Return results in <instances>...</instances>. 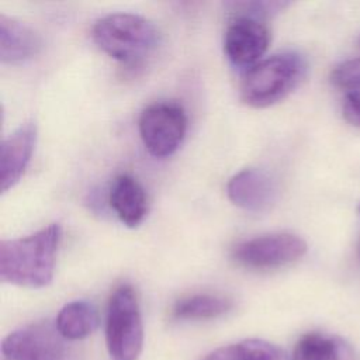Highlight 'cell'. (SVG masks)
I'll use <instances>...</instances> for the list:
<instances>
[{
  "mask_svg": "<svg viewBox=\"0 0 360 360\" xmlns=\"http://www.w3.org/2000/svg\"><path fill=\"white\" fill-rule=\"evenodd\" d=\"M62 226L51 224L31 235L0 242V280L27 288L46 287L52 278Z\"/></svg>",
  "mask_w": 360,
  "mask_h": 360,
  "instance_id": "cell-1",
  "label": "cell"
},
{
  "mask_svg": "<svg viewBox=\"0 0 360 360\" xmlns=\"http://www.w3.org/2000/svg\"><path fill=\"white\" fill-rule=\"evenodd\" d=\"M307 70V59L295 51L271 55L246 72L240 97L250 107H270L292 93L305 79Z\"/></svg>",
  "mask_w": 360,
  "mask_h": 360,
  "instance_id": "cell-2",
  "label": "cell"
},
{
  "mask_svg": "<svg viewBox=\"0 0 360 360\" xmlns=\"http://www.w3.org/2000/svg\"><path fill=\"white\" fill-rule=\"evenodd\" d=\"M94 44L124 65H136L149 56L160 42L158 27L134 13H112L96 21L91 30Z\"/></svg>",
  "mask_w": 360,
  "mask_h": 360,
  "instance_id": "cell-3",
  "label": "cell"
},
{
  "mask_svg": "<svg viewBox=\"0 0 360 360\" xmlns=\"http://www.w3.org/2000/svg\"><path fill=\"white\" fill-rule=\"evenodd\" d=\"M105 343L112 360H136L142 352V315L136 292L129 284H121L110 297Z\"/></svg>",
  "mask_w": 360,
  "mask_h": 360,
  "instance_id": "cell-4",
  "label": "cell"
},
{
  "mask_svg": "<svg viewBox=\"0 0 360 360\" xmlns=\"http://www.w3.org/2000/svg\"><path fill=\"white\" fill-rule=\"evenodd\" d=\"M307 253V242L298 235L277 232L255 236L236 243L231 257L242 267L273 270L301 259Z\"/></svg>",
  "mask_w": 360,
  "mask_h": 360,
  "instance_id": "cell-5",
  "label": "cell"
},
{
  "mask_svg": "<svg viewBox=\"0 0 360 360\" xmlns=\"http://www.w3.org/2000/svg\"><path fill=\"white\" fill-rule=\"evenodd\" d=\"M138 128L148 152L155 158H167L184 139L187 117L179 103H153L141 112Z\"/></svg>",
  "mask_w": 360,
  "mask_h": 360,
  "instance_id": "cell-6",
  "label": "cell"
},
{
  "mask_svg": "<svg viewBox=\"0 0 360 360\" xmlns=\"http://www.w3.org/2000/svg\"><path fill=\"white\" fill-rule=\"evenodd\" d=\"M270 44L267 25L257 17L238 14L224 35V52L236 66H255L262 60Z\"/></svg>",
  "mask_w": 360,
  "mask_h": 360,
  "instance_id": "cell-7",
  "label": "cell"
},
{
  "mask_svg": "<svg viewBox=\"0 0 360 360\" xmlns=\"http://www.w3.org/2000/svg\"><path fill=\"white\" fill-rule=\"evenodd\" d=\"M228 198L249 212H266L277 201L278 184L264 169L249 167L232 176L226 184Z\"/></svg>",
  "mask_w": 360,
  "mask_h": 360,
  "instance_id": "cell-8",
  "label": "cell"
},
{
  "mask_svg": "<svg viewBox=\"0 0 360 360\" xmlns=\"http://www.w3.org/2000/svg\"><path fill=\"white\" fill-rule=\"evenodd\" d=\"M37 143V125L34 121L21 124L3 139L0 146V184L1 193L13 188L22 177Z\"/></svg>",
  "mask_w": 360,
  "mask_h": 360,
  "instance_id": "cell-9",
  "label": "cell"
},
{
  "mask_svg": "<svg viewBox=\"0 0 360 360\" xmlns=\"http://www.w3.org/2000/svg\"><path fill=\"white\" fill-rule=\"evenodd\" d=\"M56 332V328L46 323L21 328L3 339L1 352L21 354L31 360H58L62 346Z\"/></svg>",
  "mask_w": 360,
  "mask_h": 360,
  "instance_id": "cell-10",
  "label": "cell"
},
{
  "mask_svg": "<svg viewBox=\"0 0 360 360\" xmlns=\"http://www.w3.org/2000/svg\"><path fill=\"white\" fill-rule=\"evenodd\" d=\"M42 49L41 35L28 24L0 14V60L8 65L24 63Z\"/></svg>",
  "mask_w": 360,
  "mask_h": 360,
  "instance_id": "cell-11",
  "label": "cell"
},
{
  "mask_svg": "<svg viewBox=\"0 0 360 360\" xmlns=\"http://www.w3.org/2000/svg\"><path fill=\"white\" fill-rule=\"evenodd\" d=\"M108 202L120 221L129 228L138 226L148 212L146 193L142 184L131 174H120L114 180Z\"/></svg>",
  "mask_w": 360,
  "mask_h": 360,
  "instance_id": "cell-12",
  "label": "cell"
},
{
  "mask_svg": "<svg viewBox=\"0 0 360 360\" xmlns=\"http://www.w3.org/2000/svg\"><path fill=\"white\" fill-rule=\"evenodd\" d=\"M291 360H354V353L340 338L309 332L295 343Z\"/></svg>",
  "mask_w": 360,
  "mask_h": 360,
  "instance_id": "cell-13",
  "label": "cell"
},
{
  "mask_svg": "<svg viewBox=\"0 0 360 360\" xmlns=\"http://www.w3.org/2000/svg\"><path fill=\"white\" fill-rule=\"evenodd\" d=\"M97 326L96 308L83 300L68 302L56 316L58 333L69 340H79L89 336Z\"/></svg>",
  "mask_w": 360,
  "mask_h": 360,
  "instance_id": "cell-14",
  "label": "cell"
},
{
  "mask_svg": "<svg viewBox=\"0 0 360 360\" xmlns=\"http://www.w3.org/2000/svg\"><path fill=\"white\" fill-rule=\"evenodd\" d=\"M232 308V301L215 294H194L179 300L172 308L176 319H212L226 314Z\"/></svg>",
  "mask_w": 360,
  "mask_h": 360,
  "instance_id": "cell-15",
  "label": "cell"
},
{
  "mask_svg": "<svg viewBox=\"0 0 360 360\" xmlns=\"http://www.w3.org/2000/svg\"><path fill=\"white\" fill-rule=\"evenodd\" d=\"M202 360H290L278 346L262 340L246 339L222 346L208 353Z\"/></svg>",
  "mask_w": 360,
  "mask_h": 360,
  "instance_id": "cell-16",
  "label": "cell"
},
{
  "mask_svg": "<svg viewBox=\"0 0 360 360\" xmlns=\"http://www.w3.org/2000/svg\"><path fill=\"white\" fill-rule=\"evenodd\" d=\"M330 82L335 87L342 90H360V56L339 63L330 73Z\"/></svg>",
  "mask_w": 360,
  "mask_h": 360,
  "instance_id": "cell-17",
  "label": "cell"
},
{
  "mask_svg": "<svg viewBox=\"0 0 360 360\" xmlns=\"http://www.w3.org/2000/svg\"><path fill=\"white\" fill-rule=\"evenodd\" d=\"M343 117L352 125L360 127V90L346 94L343 101Z\"/></svg>",
  "mask_w": 360,
  "mask_h": 360,
  "instance_id": "cell-18",
  "label": "cell"
},
{
  "mask_svg": "<svg viewBox=\"0 0 360 360\" xmlns=\"http://www.w3.org/2000/svg\"><path fill=\"white\" fill-rule=\"evenodd\" d=\"M1 360H31L25 356L21 354H15V353H7V352H1Z\"/></svg>",
  "mask_w": 360,
  "mask_h": 360,
  "instance_id": "cell-19",
  "label": "cell"
},
{
  "mask_svg": "<svg viewBox=\"0 0 360 360\" xmlns=\"http://www.w3.org/2000/svg\"><path fill=\"white\" fill-rule=\"evenodd\" d=\"M357 44H359V46H360V38H359V41H357Z\"/></svg>",
  "mask_w": 360,
  "mask_h": 360,
  "instance_id": "cell-20",
  "label": "cell"
},
{
  "mask_svg": "<svg viewBox=\"0 0 360 360\" xmlns=\"http://www.w3.org/2000/svg\"><path fill=\"white\" fill-rule=\"evenodd\" d=\"M359 211H360V207H359Z\"/></svg>",
  "mask_w": 360,
  "mask_h": 360,
  "instance_id": "cell-21",
  "label": "cell"
}]
</instances>
